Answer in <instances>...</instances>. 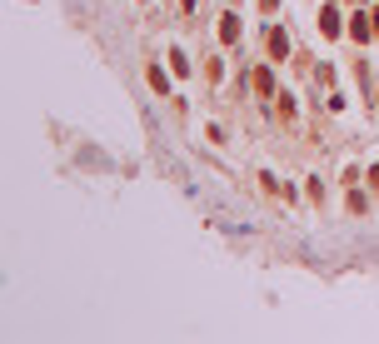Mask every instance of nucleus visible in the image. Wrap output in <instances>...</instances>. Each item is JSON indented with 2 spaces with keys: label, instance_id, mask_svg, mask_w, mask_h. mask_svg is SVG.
Wrapping results in <instances>:
<instances>
[{
  "label": "nucleus",
  "instance_id": "39448f33",
  "mask_svg": "<svg viewBox=\"0 0 379 344\" xmlns=\"http://www.w3.org/2000/svg\"><path fill=\"white\" fill-rule=\"evenodd\" d=\"M235 40H240V15L225 10V15H220V45H235Z\"/></svg>",
  "mask_w": 379,
  "mask_h": 344
},
{
  "label": "nucleus",
  "instance_id": "0eeeda50",
  "mask_svg": "<svg viewBox=\"0 0 379 344\" xmlns=\"http://www.w3.org/2000/svg\"><path fill=\"white\" fill-rule=\"evenodd\" d=\"M170 75H190V60H185V50H170Z\"/></svg>",
  "mask_w": 379,
  "mask_h": 344
},
{
  "label": "nucleus",
  "instance_id": "423d86ee",
  "mask_svg": "<svg viewBox=\"0 0 379 344\" xmlns=\"http://www.w3.org/2000/svg\"><path fill=\"white\" fill-rule=\"evenodd\" d=\"M145 80L155 85V95H170V75H165L160 65H145Z\"/></svg>",
  "mask_w": 379,
  "mask_h": 344
},
{
  "label": "nucleus",
  "instance_id": "f03ea898",
  "mask_svg": "<svg viewBox=\"0 0 379 344\" xmlns=\"http://www.w3.org/2000/svg\"><path fill=\"white\" fill-rule=\"evenodd\" d=\"M349 40H354V45H369V40H374V20H369L365 10L349 15Z\"/></svg>",
  "mask_w": 379,
  "mask_h": 344
},
{
  "label": "nucleus",
  "instance_id": "1a4fd4ad",
  "mask_svg": "<svg viewBox=\"0 0 379 344\" xmlns=\"http://www.w3.org/2000/svg\"><path fill=\"white\" fill-rule=\"evenodd\" d=\"M365 180H369V190L379 195V165H369V175H365Z\"/></svg>",
  "mask_w": 379,
  "mask_h": 344
},
{
  "label": "nucleus",
  "instance_id": "f257e3e1",
  "mask_svg": "<svg viewBox=\"0 0 379 344\" xmlns=\"http://www.w3.org/2000/svg\"><path fill=\"white\" fill-rule=\"evenodd\" d=\"M320 35H325V40H340V35H345V15H340V6H320Z\"/></svg>",
  "mask_w": 379,
  "mask_h": 344
},
{
  "label": "nucleus",
  "instance_id": "6e6552de",
  "mask_svg": "<svg viewBox=\"0 0 379 344\" xmlns=\"http://www.w3.org/2000/svg\"><path fill=\"white\" fill-rule=\"evenodd\" d=\"M349 214H369V200L365 195H349Z\"/></svg>",
  "mask_w": 379,
  "mask_h": 344
},
{
  "label": "nucleus",
  "instance_id": "9b49d317",
  "mask_svg": "<svg viewBox=\"0 0 379 344\" xmlns=\"http://www.w3.org/2000/svg\"><path fill=\"white\" fill-rule=\"evenodd\" d=\"M369 20H374V35H379V6H374V15H369Z\"/></svg>",
  "mask_w": 379,
  "mask_h": 344
},
{
  "label": "nucleus",
  "instance_id": "20e7f679",
  "mask_svg": "<svg viewBox=\"0 0 379 344\" xmlns=\"http://www.w3.org/2000/svg\"><path fill=\"white\" fill-rule=\"evenodd\" d=\"M265 45H269V60H289V35H285L280 26H269V35H265Z\"/></svg>",
  "mask_w": 379,
  "mask_h": 344
},
{
  "label": "nucleus",
  "instance_id": "7ed1b4c3",
  "mask_svg": "<svg viewBox=\"0 0 379 344\" xmlns=\"http://www.w3.org/2000/svg\"><path fill=\"white\" fill-rule=\"evenodd\" d=\"M249 85H255L260 100H269V95H275V70H269V65H255V70H249Z\"/></svg>",
  "mask_w": 379,
  "mask_h": 344
},
{
  "label": "nucleus",
  "instance_id": "f8f14e48",
  "mask_svg": "<svg viewBox=\"0 0 379 344\" xmlns=\"http://www.w3.org/2000/svg\"><path fill=\"white\" fill-rule=\"evenodd\" d=\"M260 10H275V0H260Z\"/></svg>",
  "mask_w": 379,
  "mask_h": 344
},
{
  "label": "nucleus",
  "instance_id": "9d476101",
  "mask_svg": "<svg viewBox=\"0 0 379 344\" xmlns=\"http://www.w3.org/2000/svg\"><path fill=\"white\" fill-rule=\"evenodd\" d=\"M180 10H185V15H190V10H195V0H180Z\"/></svg>",
  "mask_w": 379,
  "mask_h": 344
}]
</instances>
